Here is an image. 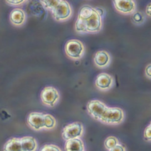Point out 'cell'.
Instances as JSON below:
<instances>
[{
    "mask_svg": "<svg viewBox=\"0 0 151 151\" xmlns=\"http://www.w3.org/2000/svg\"><path fill=\"white\" fill-rule=\"evenodd\" d=\"M102 17L97 9L90 5H83L80 9L77 21L75 22V31L80 33H97L102 27Z\"/></svg>",
    "mask_w": 151,
    "mask_h": 151,
    "instance_id": "cell-1",
    "label": "cell"
},
{
    "mask_svg": "<svg viewBox=\"0 0 151 151\" xmlns=\"http://www.w3.org/2000/svg\"><path fill=\"white\" fill-rule=\"evenodd\" d=\"M94 63L99 68H105L108 67L110 62L111 57L109 54L105 50H99L94 56Z\"/></svg>",
    "mask_w": 151,
    "mask_h": 151,
    "instance_id": "cell-11",
    "label": "cell"
},
{
    "mask_svg": "<svg viewBox=\"0 0 151 151\" xmlns=\"http://www.w3.org/2000/svg\"><path fill=\"white\" fill-rule=\"evenodd\" d=\"M65 151H83V142L79 138L67 140L65 143Z\"/></svg>",
    "mask_w": 151,
    "mask_h": 151,
    "instance_id": "cell-13",
    "label": "cell"
},
{
    "mask_svg": "<svg viewBox=\"0 0 151 151\" xmlns=\"http://www.w3.org/2000/svg\"><path fill=\"white\" fill-rule=\"evenodd\" d=\"M145 12H146L147 15H148L149 17H150V13H151V3H150L147 4Z\"/></svg>",
    "mask_w": 151,
    "mask_h": 151,
    "instance_id": "cell-25",
    "label": "cell"
},
{
    "mask_svg": "<svg viewBox=\"0 0 151 151\" xmlns=\"http://www.w3.org/2000/svg\"><path fill=\"white\" fill-rule=\"evenodd\" d=\"M132 22L136 25H141L142 24L145 20V18L144 14L139 11H135L132 13Z\"/></svg>",
    "mask_w": 151,
    "mask_h": 151,
    "instance_id": "cell-17",
    "label": "cell"
},
{
    "mask_svg": "<svg viewBox=\"0 0 151 151\" xmlns=\"http://www.w3.org/2000/svg\"><path fill=\"white\" fill-rule=\"evenodd\" d=\"M124 118V111L117 107H107L99 122L109 125H117L121 123Z\"/></svg>",
    "mask_w": 151,
    "mask_h": 151,
    "instance_id": "cell-2",
    "label": "cell"
},
{
    "mask_svg": "<svg viewBox=\"0 0 151 151\" xmlns=\"http://www.w3.org/2000/svg\"><path fill=\"white\" fill-rule=\"evenodd\" d=\"M109 151H125V149L124 146L119 144L117 145H115L112 149L109 150Z\"/></svg>",
    "mask_w": 151,
    "mask_h": 151,
    "instance_id": "cell-22",
    "label": "cell"
},
{
    "mask_svg": "<svg viewBox=\"0 0 151 151\" xmlns=\"http://www.w3.org/2000/svg\"><path fill=\"white\" fill-rule=\"evenodd\" d=\"M44 113L38 112H32L27 118V123L32 128L39 130L45 128Z\"/></svg>",
    "mask_w": 151,
    "mask_h": 151,
    "instance_id": "cell-9",
    "label": "cell"
},
{
    "mask_svg": "<svg viewBox=\"0 0 151 151\" xmlns=\"http://www.w3.org/2000/svg\"><path fill=\"white\" fill-rule=\"evenodd\" d=\"M40 151H62L57 146L52 144H46L40 149Z\"/></svg>",
    "mask_w": 151,
    "mask_h": 151,
    "instance_id": "cell-19",
    "label": "cell"
},
{
    "mask_svg": "<svg viewBox=\"0 0 151 151\" xmlns=\"http://www.w3.org/2000/svg\"><path fill=\"white\" fill-rule=\"evenodd\" d=\"M45 120V128L52 129L54 128L56 125V120L50 114H45L44 115Z\"/></svg>",
    "mask_w": 151,
    "mask_h": 151,
    "instance_id": "cell-16",
    "label": "cell"
},
{
    "mask_svg": "<svg viewBox=\"0 0 151 151\" xmlns=\"http://www.w3.org/2000/svg\"><path fill=\"white\" fill-rule=\"evenodd\" d=\"M24 2H26V1H23V0H20V1H6V3L12 4L13 6H14V5L22 4Z\"/></svg>",
    "mask_w": 151,
    "mask_h": 151,
    "instance_id": "cell-23",
    "label": "cell"
},
{
    "mask_svg": "<svg viewBox=\"0 0 151 151\" xmlns=\"http://www.w3.org/2000/svg\"><path fill=\"white\" fill-rule=\"evenodd\" d=\"M59 1L58 0H55V1H40L43 4V6L51 10L52 8H53L56 5L58 4Z\"/></svg>",
    "mask_w": 151,
    "mask_h": 151,
    "instance_id": "cell-20",
    "label": "cell"
},
{
    "mask_svg": "<svg viewBox=\"0 0 151 151\" xmlns=\"http://www.w3.org/2000/svg\"><path fill=\"white\" fill-rule=\"evenodd\" d=\"M119 144V140L116 137H114V136H110L105 139L104 145L105 148L108 150H110Z\"/></svg>",
    "mask_w": 151,
    "mask_h": 151,
    "instance_id": "cell-18",
    "label": "cell"
},
{
    "mask_svg": "<svg viewBox=\"0 0 151 151\" xmlns=\"http://www.w3.org/2000/svg\"><path fill=\"white\" fill-rule=\"evenodd\" d=\"M9 19L15 26H22L26 20V15L22 9L14 8L10 13Z\"/></svg>",
    "mask_w": 151,
    "mask_h": 151,
    "instance_id": "cell-12",
    "label": "cell"
},
{
    "mask_svg": "<svg viewBox=\"0 0 151 151\" xmlns=\"http://www.w3.org/2000/svg\"><path fill=\"white\" fill-rule=\"evenodd\" d=\"M65 53L74 60L81 59L85 53V47L83 43L77 39H71L67 41L65 46Z\"/></svg>",
    "mask_w": 151,
    "mask_h": 151,
    "instance_id": "cell-3",
    "label": "cell"
},
{
    "mask_svg": "<svg viewBox=\"0 0 151 151\" xmlns=\"http://www.w3.org/2000/svg\"><path fill=\"white\" fill-rule=\"evenodd\" d=\"M107 107L106 105L97 99L90 101L87 105V109L89 115L98 121L102 117Z\"/></svg>",
    "mask_w": 151,
    "mask_h": 151,
    "instance_id": "cell-6",
    "label": "cell"
},
{
    "mask_svg": "<svg viewBox=\"0 0 151 151\" xmlns=\"http://www.w3.org/2000/svg\"><path fill=\"white\" fill-rule=\"evenodd\" d=\"M22 151H34L37 149V142L33 137L26 136L20 139Z\"/></svg>",
    "mask_w": 151,
    "mask_h": 151,
    "instance_id": "cell-14",
    "label": "cell"
},
{
    "mask_svg": "<svg viewBox=\"0 0 151 151\" xmlns=\"http://www.w3.org/2000/svg\"><path fill=\"white\" fill-rule=\"evenodd\" d=\"M53 17L57 21L62 22L68 20L72 15V8L66 1L59 0L58 4L51 9Z\"/></svg>",
    "mask_w": 151,
    "mask_h": 151,
    "instance_id": "cell-4",
    "label": "cell"
},
{
    "mask_svg": "<svg viewBox=\"0 0 151 151\" xmlns=\"http://www.w3.org/2000/svg\"><path fill=\"white\" fill-rule=\"evenodd\" d=\"M114 83L112 76L107 73H101L97 76L95 80V85L101 90H107L111 88Z\"/></svg>",
    "mask_w": 151,
    "mask_h": 151,
    "instance_id": "cell-10",
    "label": "cell"
},
{
    "mask_svg": "<svg viewBox=\"0 0 151 151\" xmlns=\"http://www.w3.org/2000/svg\"><path fill=\"white\" fill-rule=\"evenodd\" d=\"M113 3L115 8L123 14H132L136 9V3L132 0H115Z\"/></svg>",
    "mask_w": 151,
    "mask_h": 151,
    "instance_id": "cell-8",
    "label": "cell"
},
{
    "mask_svg": "<svg viewBox=\"0 0 151 151\" xmlns=\"http://www.w3.org/2000/svg\"><path fill=\"white\" fill-rule=\"evenodd\" d=\"M145 74L150 79L151 77V65L150 64H149L145 68Z\"/></svg>",
    "mask_w": 151,
    "mask_h": 151,
    "instance_id": "cell-24",
    "label": "cell"
},
{
    "mask_svg": "<svg viewBox=\"0 0 151 151\" xmlns=\"http://www.w3.org/2000/svg\"><path fill=\"white\" fill-rule=\"evenodd\" d=\"M40 97L44 105L53 107L59 99V93L54 87L47 86L42 91Z\"/></svg>",
    "mask_w": 151,
    "mask_h": 151,
    "instance_id": "cell-7",
    "label": "cell"
},
{
    "mask_svg": "<svg viewBox=\"0 0 151 151\" xmlns=\"http://www.w3.org/2000/svg\"><path fill=\"white\" fill-rule=\"evenodd\" d=\"M83 132V127L82 124L79 122H74L66 125L63 128L62 137L66 141L70 139H77L81 137Z\"/></svg>",
    "mask_w": 151,
    "mask_h": 151,
    "instance_id": "cell-5",
    "label": "cell"
},
{
    "mask_svg": "<svg viewBox=\"0 0 151 151\" xmlns=\"http://www.w3.org/2000/svg\"><path fill=\"white\" fill-rule=\"evenodd\" d=\"M83 151H84V150H83Z\"/></svg>",
    "mask_w": 151,
    "mask_h": 151,
    "instance_id": "cell-26",
    "label": "cell"
},
{
    "mask_svg": "<svg viewBox=\"0 0 151 151\" xmlns=\"http://www.w3.org/2000/svg\"><path fill=\"white\" fill-rule=\"evenodd\" d=\"M144 136L145 140H146L147 141L150 142V139H151V125H150V124H149L147 127L145 128V129L144 130Z\"/></svg>",
    "mask_w": 151,
    "mask_h": 151,
    "instance_id": "cell-21",
    "label": "cell"
},
{
    "mask_svg": "<svg viewBox=\"0 0 151 151\" xmlns=\"http://www.w3.org/2000/svg\"><path fill=\"white\" fill-rule=\"evenodd\" d=\"M4 151H22L20 139L12 138L4 145Z\"/></svg>",
    "mask_w": 151,
    "mask_h": 151,
    "instance_id": "cell-15",
    "label": "cell"
}]
</instances>
